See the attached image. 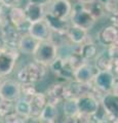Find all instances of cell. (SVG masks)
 Instances as JSON below:
<instances>
[{
  "label": "cell",
  "mask_w": 118,
  "mask_h": 123,
  "mask_svg": "<svg viewBox=\"0 0 118 123\" xmlns=\"http://www.w3.org/2000/svg\"><path fill=\"white\" fill-rule=\"evenodd\" d=\"M72 24L76 25L86 31L90 30L96 24L97 20L93 18L90 11L87 9L85 4L78 2L77 4L72 6V11L70 14Z\"/></svg>",
  "instance_id": "cell-2"
},
{
  "label": "cell",
  "mask_w": 118,
  "mask_h": 123,
  "mask_svg": "<svg viewBox=\"0 0 118 123\" xmlns=\"http://www.w3.org/2000/svg\"><path fill=\"white\" fill-rule=\"evenodd\" d=\"M111 71L113 72V74L115 75V77H117V78H118V57H114V59H113Z\"/></svg>",
  "instance_id": "cell-32"
},
{
  "label": "cell",
  "mask_w": 118,
  "mask_h": 123,
  "mask_svg": "<svg viewBox=\"0 0 118 123\" xmlns=\"http://www.w3.org/2000/svg\"><path fill=\"white\" fill-rule=\"evenodd\" d=\"M99 41L103 45L109 46L113 45L115 41L118 39V27L114 25H109L107 27H104L99 33Z\"/></svg>",
  "instance_id": "cell-16"
},
{
  "label": "cell",
  "mask_w": 118,
  "mask_h": 123,
  "mask_svg": "<svg viewBox=\"0 0 118 123\" xmlns=\"http://www.w3.org/2000/svg\"><path fill=\"white\" fill-rule=\"evenodd\" d=\"M2 2V4L6 8H10L13 6H18V4L21 2V0H0Z\"/></svg>",
  "instance_id": "cell-31"
},
{
  "label": "cell",
  "mask_w": 118,
  "mask_h": 123,
  "mask_svg": "<svg viewBox=\"0 0 118 123\" xmlns=\"http://www.w3.org/2000/svg\"><path fill=\"white\" fill-rule=\"evenodd\" d=\"M32 55L35 62L46 66L50 64L58 55V46L50 40L39 41Z\"/></svg>",
  "instance_id": "cell-3"
},
{
  "label": "cell",
  "mask_w": 118,
  "mask_h": 123,
  "mask_svg": "<svg viewBox=\"0 0 118 123\" xmlns=\"http://www.w3.org/2000/svg\"><path fill=\"white\" fill-rule=\"evenodd\" d=\"M30 118H27V117H24L22 115L18 114L16 111L12 113L8 114L7 116H5L3 118L2 121L4 122H7V123H23V122H27Z\"/></svg>",
  "instance_id": "cell-30"
},
{
  "label": "cell",
  "mask_w": 118,
  "mask_h": 123,
  "mask_svg": "<svg viewBox=\"0 0 118 123\" xmlns=\"http://www.w3.org/2000/svg\"><path fill=\"white\" fill-rule=\"evenodd\" d=\"M66 34L71 43L76 45L81 44L87 40V31L73 24H72V26L68 27Z\"/></svg>",
  "instance_id": "cell-19"
},
{
  "label": "cell",
  "mask_w": 118,
  "mask_h": 123,
  "mask_svg": "<svg viewBox=\"0 0 118 123\" xmlns=\"http://www.w3.org/2000/svg\"><path fill=\"white\" fill-rule=\"evenodd\" d=\"M1 26H2V20H1V17H0V29H1Z\"/></svg>",
  "instance_id": "cell-39"
},
{
  "label": "cell",
  "mask_w": 118,
  "mask_h": 123,
  "mask_svg": "<svg viewBox=\"0 0 118 123\" xmlns=\"http://www.w3.org/2000/svg\"><path fill=\"white\" fill-rule=\"evenodd\" d=\"M58 115H59V113H58V108H56V106L47 103L46 106L43 108L39 118H38V121L46 122V123L56 122V119H58Z\"/></svg>",
  "instance_id": "cell-24"
},
{
  "label": "cell",
  "mask_w": 118,
  "mask_h": 123,
  "mask_svg": "<svg viewBox=\"0 0 118 123\" xmlns=\"http://www.w3.org/2000/svg\"><path fill=\"white\" fill-rule=\"evenodd\" d=\"M1 50H2V48H0V53H1Z\"/></svg>",
  "instance_id": "cell-41"
},
{
  "label": "cell",
  "mask_w": 118,
  "mask_h": 123,
  "mask_svg": "<svg viewBox=\"0 0 118 123\" xmlns=\"http://www.w3.org/2000/svg\"><path fill=\"white\" fill-rule=\"evenodd\" d=\"M79 55H80L85 61L96 59L98 55V47L97 45L89 41H84L83 43L77 45V49H76Z\"/></svg>",
  "instance_id": "cell-23"
},
{
  "label": "cell",
  "mask_w": 118,
  "mask_h": 123,
  "mask_svg": "<svg viewBox=\"0 0 118 123\" xmlns=\"http://www.w3.org/2000/svg\"><path fill=\"white\" fill-rule=\"evenodd\" d=\"M30 106H31V114H30V119H38L42 112L43 108L47 104L46 94L43 92L37 91L33 97L30 98Z\"/></svg>",
  "instance_id": "cell-14"
},
{
  "label": "cell",
  "mask_w": 118,
  "mask_h": 123,
  "mask_svg": "<svg viewBox=\"0 0 118 123\" xmlns=\"http://www.w3.org/2000/svg\"><path fill=\"white\" fill-rule=\"evenodd\" d=\"M44 20L47 23L48 27L51 29L52 32H66L68 27H69L67 20L60 18L50 12L45 13Z\"/></svg>",
  "instance_id": "cell-20"
},
{
  "label": "cell",
  "mask_w": 118,
  "mask_h": 123,
  "mask_svg": "<svg viewBox=\"0 0 118 123\" xmlns=\"http://www.w3.org/2000/svg\"><path fill=\"white\" fill-rule=\"evenodd\" d=\"M116 77L111 70L98 71L93 78V85L103 93L111 92L115 84Z\"/></svg>",
  "instance_id": "cell-7"
},
{
  "label": "cell",
  "mask_w": 118,
  "mask_h": 123,
  "mask_svg": "<svg viewBox=\"0 0 118 123\" xmlns=\"http://www.w3.org/2000/svg\"><path fill=\"white\" fill-rule=\"evenodd\" d=\"M45 76V66L37 62H31L25 65L18 72V80L21 83H36Z\"/></svg>",
  "instance_id": "cell-1"
},
{
  "label": "cell",
  "mask_w": 118,
  "mask_h": 123,
  "mask_svg": "<svg viewBox=\"0 0 118 123\" xmlns=\"http://www.w3.org/2000/svg\"><path fill=\"white\" fill-rule=\"evenodd\" d=\"M8 20L13 26H16V28L22 35L29 33L31 23L27 20L24 8L19 6L10 7L8 11Z\"/></svg>",
  "instance_id": "cell-5"
},
{
  "label": "cell",
  "mask_w": 118,
  "mask_h": 123,
  "mask_svg": "<svg viewBox=\"0 0 118 123\" xmlns=\"http://www.w3.org/2000/svg\"><path fill=\"white\" fill-rule=\"evenodd\" d=\"M14 111H16L18 114L22 115V116L30 118V114H31L30 102L24 98H19L17 101L14 102Z\"/></svg>",
  "instance_id": "cell-26"
},
{
  "label": "cell",
  "mask_w": 118,
  "mask_h": 123,
  "mask_svg": "<svg viewBox=\"0 0 118 123\" xmlns=\"http://www.w3.org/2000/svg\"><path fill=\"white\" fill-rule=\"evenodd\" d=\"M113 59L114 57L111 55L109 49L101 53H98L96 56V61H94V67L98 69V71L111 70Z\"/></svg>",
  "instance_id": "cell-22"
},
{
  "label": "cell",
  "mask_w": 118,
  "mask_h": 123,
  "mask_svg": "<svg viewBox=\"0 0 118 123\" xmlns=\"http://www.w3.org/2000/svg\"><path fill=\"white\" fill-rule=\"evenodd\" d=\"M72 11V4L69 0H54L49 12L60 18L67 20Z\"/></svg>",
  "instance_id": "cell-15"
},
{
  "label": "cell",
  "mask_w": 118,
  "mask_h": 123,
  "mask_svg": "<svg viewBox=\"0 0 118 123\" xmlns=\"http://www.w3.org/2000/svg\"><path fill=\"white\" fill-rule=\"evenodd\" d=\"M25 13L27 17V20L30 23L38 22L40 20H43L44 15H45V10L44 6L40 4H36V3L29 2L25 7Z\"/></svg>",
  "instance_id": "cell-18"
},
{
  "label": "cell",
  "mask_w": 118,
  "mask_h": 123,
  "mask_svg": "<svg viewBox=\"0 0 118 123\" xmlns=\"http://www.w3.org/2000/svg\"><path fill=\"white\" fill-rule=\"evenodd\" d=\"M51 71L55 73L56 75H58L60 78L64 79H73L74 75V69L72 68V66L69 64L67 57L63 59V57H58L49 64Z\"/></svg>",
  "instance_id": "cell-9"
},
{
  "label": "cell",
  "mask_w": 118,
  "mask_h": 123,
  "mask_svg": "<svg viewBox=\"0 0 118 123\" xmlns=\"http://www.w3.org/2000/svg\"><path fill=\"white\" fill-rule=\"evenodd\" d=\"M101 99L94 97L93 93H84L77 98L78 111L81 114L91 116L100 106Z\"/></svg>",
  "instance_id": "cell-8"
},
{
  "label": "cell",
  "mask_w": 118,
  "mask_h": 123,
  "mask_svg": "<svg viewBox=\"0 0 118 123\" xmlns=\"http://www.w3.org/2000/svg\"><path fill=\"white\" fill-rule=\"evenodd\" d=\"M20 56V50L18 48L4 46L0 53V76L9 75L13 71L16 62Z\"/></svg>",
  "instance_id": "cell-4"
},
{
  "label": "cell",
  "mask_w": 118,
  "mask_h": 123,
  "mask_svg": "<svg viewBox=\"0 0 118 123\" xmlns=\"http://www.w3.org/2000/svg\"><path fill=\"white\" fill-rule=\"evenodd\" d=\"M3 101H4V99H3V98H2V95L0 94V105H1V104L3 103Z\"/></svg>",
  "instance_id": "cell-38"
},
{
  "label": "cell",
  "mask_w": 118,
  "mask_h": 123,
  "mask_svg": "<svg viewBox=\"0 0 118 123\" xmlns=\"http://www.w3.org/2000/svg\"><path fill=\"white\" fill-rule=\"evenodd\" d=\"M51 0H29V2H32V3H36V4H40V5H47Z\"/></svg>",
  "instance_id": "cell-34"
},
{
  "label": "cell",
  "mask_w": 118,
  "mask_h": 123,
  "mask_svg": "<svg viewBox=\"0 0 118 123\" xmlns=\"http://www.w3.org/2000/svg\"><path fill=\"white\" fill-rule=\"evenodd\" d=\"M1 121H2V119H1V118H0V122H1Z\"/></svg>",
  "instance_id": "cell-42"
},
{
  "label": "cell",
  "mask_w": 118,
  "mask_h": 123,
  "mask_svg": "<svg viewBox=\"0 0 118 123\" xmlns=\"http://www.w3.org/2000/svg\"><path fill=\"white\" fill-rule=\"evenodd\" d=\"M94 0H77V2H80L82 4H88V3H91Z\"/></svg>",
  "instance_id": "cell-36"
},
{
  "label": "cell",
  "mask_w": 118,
  "mask_h": 123,
  "mask_svg": "<svg viewBox=\"0 0 118 123\" xmlns=\"http://www.w3.org/2000/svg\"><path fill=\"white\" fill-rule=\"evenodd\" d=\"M21 83V82H20ZM37 92V89L34 83H21V97L30 101L34 94Z\"/></svg>",
  "instance_id": "cell-28"
},
{
  "label": "cell",
  "mask_w": 118,
  "mask_h": 123,
  "mask_svg": "<svg viewBox=\"0 0 118 123\" xmlns=\"http://www.w3.org/2000/svg\"><path fill=\"white\" fill-rule=\"evenodd\" d=\"M38 43H39V40L34 38L29 33L24 34L21 37L20 44H19V50L23 53H26V55H33Z\"/></svg>",
  "instance_id": "cell-21"
},
{
  "label": "cell",
  "mask_w": 118,
  "mask_h": 123,
  "mask_svg": "<svg viewBox=\"0 0 118 123\" xmlns=\"http://www.w3.org/2000/svg\"><path fill=\"white\" fill-rule=\"evenodd\" d=\"M2 82H3V80H1V76H0V86L2 85Z\"/></svg>",
  "instance_id": "cell-40"
},
{
  "label": "cell",
  "mask_w": 118,
  "mask_h": 123,
  "mask_svg": "<svg viewBox=\"0 0 118 123\" xmlns=\"http://www.w3.org/2000/svg\"><path fill=\"white\" fill-rule=\"evenodd\" d=\"M98 1H99V2H100V3H102V4H103V5H104V6H105V5H106V4H107V3H108V2L110 1V0H98Z\"/></svg>",
  "instance_id": "cell-37"
},
{
  "label": "cell",
  "mask_w": 118,
  "mask_h": 123,
  "mask_svg": "<svg viewBox=\"0 0 118 123\" xmlns=\"http://www.w3.org/2000/svg\"><path fill=\"white\" fill-rule=\"evenodd\" d=\"M85 6L87 7V9H88L91 14L93 15V18H96L98 21L99 18H101L103 15L105 14L106 12V9H105V6L100 3L98 1V0H94L91 3H88V4H85Z\"/></svg>",
  "instance_id": "cell-27"
},
{
  "label": "cell",
  "mask_w": 118,
  "mask_h": 123,
  "mask_svg": "<svg viewBox=\"0 0 118 123\" xmlns=\"http://www.w3.org/2000/svg\"><path fill=\"white\" fill-rule=\"evenodd\" d=\"M109 20L112 23V25L118 27V12L115 13H110L109 15Z\"/></svg>",
  "instance_id": "cell-33"
},
{
  "label": "cell",
  "mask_w": 118,
  "mask_h": 123,
  "mask_svg": "<svg viewBox=\"0 0 118 123\" xmlns=\"http://www.w3.org/2000/svg\"><path fill=\"white\" fill-rule=\"evenodd\" d=\"M102 105L108 114L109 122H118V95L113 92H107L101 99Z\"/></svg>",
  "instance_id": "cell-11"
},
{
  "label": "cell",
  "mask_w": 118,
  "mask_h": 123,
  "mask_svg": "<svg viewBox=\"0 0 118 123\" xmlns=\"http://www.w3.org/2000/svg\"><path fill=\"white\" fill-rule=\"evenodd\" d=\"M47 103L58 106L60 103H63L66 99V88L63 84H55L46 91Z\"/></svg>",
  "instance_id": "cell-17"
},
{
  "label": "cell",
  "mask_w": 118,
  "mask_h": 123,
  "mask_svg": "<svg viewBox=\"0 0 118 123\" xmlns=\"http://www.w3.org/2000/svg\"><path fill=\"white\" fill-rule=\"evenodd\" d=\"M12 112H14V102L3 101V103L0 105V118L3 120L5 116Z\"/></svg>",
  "instance_id": "cell-29"
},
{
  "label": "cell",
  "mask_w": 118,
  "mask_h": 123,
  "mask_svg": "<svg viewBox=\"0 0 118 123\" xmlns=\"http://www.w3.org/2000/svg\"><path fill=\"white\" fill-rule=\"evenodd\" d=\"M0 94L4 101L16 102L21 97V83L11 79L4 80L0 86Z\"/></svg>",
  "instance_id": "cell-10"
},
{
  "label": "cell",
  "mask_w": 118,
  "mask_h": 123,
  "mask_svg": "<svg viewBox=\"0 0 118 123\" xmlns=\"http://www.w3.org/2000/svg\"><path fill=\"white\" fill-rule=\"evenodd\" d=\"M98 72V69L94 66L84 63L80 67L75 69L73 78L75 81L80 83H90L93 81V78Z\"/></svg>",
  "instance_id": "cell-13"
},
{
  "label": "cell",
  "mask_w": 118,
  "mask_h": 123,
  "mask_svg": "<svg viewBox=\"0 0 118 123\" xmlns=\"http://www.w3.org/2000/svg\"><path fill=\"white\" fill-rule=\"evenodd\" d=\"M112 92L118 95V81H115V84L113 86V89H112Z\"/></svg>",
  "instance_id": "cell-35"
},
{
  "label": "cell",
  "mask_w": 118,
  "mask_h": 123,
  "mask_svg": "<svg viewBox=\"0 0 118 123\" xmlns=\"http://www.w3.org/2000/svg\"><path fill=\"white\" fill-rule=\"evenodd\" d=\"M63 103H64L63 105L64 116L66 117V119H68V121H71L79 113L77 106V98H66Z\"/></svg>",
  "instance_id": "cell-25"
},
{
  "label": "cell",
  "mask_w": 118,
  "mask_h": 123,
  "mask_svg": "<svg viewBox=\"0 0 118 123\" xmlns=\"http://www.w3.org/2000/svg\"><path fill=\"white\" fill-rule=\"evenodd\" d=\"M51 29L48 27L47 23L45 20H40L38 22L31 23L29 29V34L32 35L34 38H36L39 41H44V40H49L51 36Z\"/></svg>",
  "instance_id": "cell-12"
},
{
  "label": "cell",
  "mask_w": 118,
  "mask_h": 123,
  "mask_svg": "<svg viewBox=\"0 0 118 123\" xmlns=\"http://www.w3.org/2000/svg\"><path fill=\"white\" fill-rule=\"evenodd\" d=\"M0 31H1V37L4 41V46L19 49V44H20L22 34L19 32L16 26L11 24L9 20H6L2 23Z\"/></svg>",
  "instance_id": "cell-6"
}]
</instances>
